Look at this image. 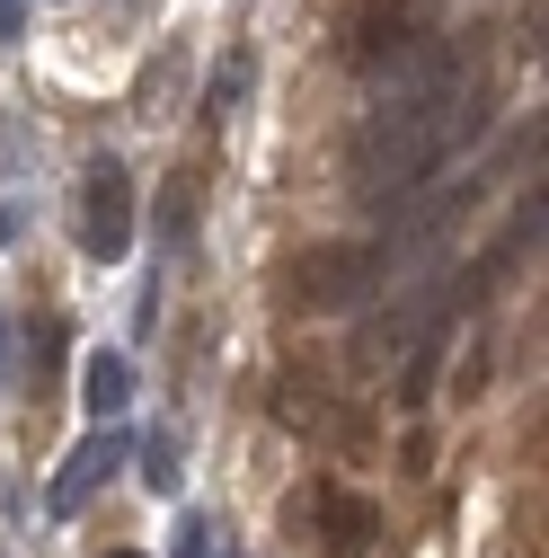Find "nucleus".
Returning a JSON list of instances; mask_svg holds the SVG:
<instances>
[{
	"label": "nucleus",
	"mask_w": 549,
	"mask_h": 558,
	"mask_svg": "<svg viewBox=\"0 0 549 558\" xmlns=\"http://www.w3.org/2000/svg\"><path fill=\"white\" fill-rule=\"evenodd\" d=\"M399 98L373 107L355 124V151H346V178L373 214H407V204H426V186L461 160V143L488 133V89L469 81V53L461 45H426L407 72H390Z\"/></svg>",
	"instance_id": "obj_1"
},
{
	"label": "nucleus",
	"mask_w": 549,
	"mask_h": 558,
	"mask_svg": "<svg viewBox=\"0 0 549 558\" xmlns=\"http://www.w3.org/2000/svg\"><path fill=\"white\" fill-rule=\"evenodd\" d=\"M381 275H399V248H390V231L381 240H355V248H310L302 266H293V302L302 311H346V302H364Z\"/></svg>",
	"instance_id": "obj_2"
},
{
	"label": "nucleus",
	"mask_w": 549,
	"mask_h": 558,
	"mask_svg": "<svg viewBox=\"0 0 549 558\" xmlns=\"http://www.w3.org/2000/svg\"><path fill=\"white\" fill-rule=\"evenodd\" d=\"M426 10L417 0H364V10L346 19V62L355 72H407V62L426 53Z\"/></svg>",
	"instance_id": "obj_3"
},
{
	"label": "nucleus",
	"mask_w": 549,
	"mask_h": 558,
	"mask_svg": "<svg viewBox=\"0 0 549 558\" xmlns=\"http://www.w3.org/2000/svg\"><path fill=\"white\" fill-rule=\"evenodd\" d=\"M81 248L107 257V266L133 248V178H124V160H89V178H81Z\"/></svg>",
	"instance_id": "obj_4"
},
{
	"label": "nucleus",
	"mask_w": 549,
	"mask_h": 558,
	"mask_svg": "<svg viewBox=\"0 0 549 558\" xmlns=\"http://www.w3.org/2000/svg\"><path fill=\"white\" fill-rule=\"evenodd\" d=\"M124 452H133V435H124V426L81 435L72 452H62V470H53V497H45V506H53V514H81V506L98 497V478H115V461H124Z\"/></svg>",
	"instance_id": "obj_5"
},
{
	"label": "nucleus",
	"mask_w": 549,
	"mask_h": 558,
	"mask_svg": "<svg viewBox=\"0 0 549 558\" xmlns=\"http://www.w3.org/2000/svg\"><path fill=\"white\" fill-rule=\"evenodd\" d=\"M373 532H381L373 497H337V487H319V532H310V541H319L328 558H364Z\"/></svg>",
	"instance_id": "obj_6"
},
{
	"label": "nucleus",
	"mask_w": 549,
	"mask_h": 558,
	"mask_svg": "<svg viewBox=\"0 0 549 558\" xmlns=\"http://www.w3.org/2000/svg\"><path fill=\"white\" fill-rule=\"evenodd\" d=\"M81 399H89V416H98V426H115V416L133 408V355L98 345V355L81 364Z\"/></svg>",
	"instance_id": "obj_7"
},
{
	"label": "nucleus",
	"mask_w": 549,
	"mask_h": 558,
	"mask_svg": "<svg viewBox=\"0 0 549 558\" xmlns=\"http://www.w3.org/2000/svg\"><path fill=\"white\" fill-rule=\"evenodd\" d=\"M248 81H257V62H248V53H231V62H222V72H213V89H204V116H231Z\"/></svg>",
	"instance_id": "obj_8"
},
{
	"label": "nucleus",
	"mask_w": 549,
	"mask_h": 558,
	"mask_svg": "<svg viewBox=\"0 0 549 558\" xmlns=\"http://www.w3.org/2000/svg\"><path fill=\"white\" fill-rule=\"evenodd\" d=\"M143 478L160 487V497L178 487V435H151V444H143Z\"/></svg>",
	"instance_id": "obj_9"
},
{
	"label": "nucleus",
	"mask_w": 549,
	"mask_h": 558,
	"mask_svg": "<svg viewBox=\"0 0 549 558\" xmlns=\"http://www.w3.org/2000/svg\"><path fill=\"white\" fill-rule=\"evenodd\" d=\"M204 532H213V523H204V514H186V523H178V558H204Z\"/></svg>",
	"instance_id": "obj_10"
},
{
	"label": "nucleus",
	"mask_w": 549,
	"mask_h": 558,
	"mask_svg": "<svg viewBox=\"0 0 549 558\" xmlns=\"http://www.w3.org/2000/svg\"><path fill=\"white\" fill-rule=\"evenodd\" d=\"M19 27H27V19H19V0H0V45H10Z\"/></svg>",
	"instance_id": "obj_11"
},
{
	"label": "nucleus",
	"mask_w": 549,
	"mask_h": 558,
	"mask_svg": "<svg viewBox=\"0 0 549 558\" xmlns=\"http://www.w3.org/2000/svg\"><path fill=\"white\" fill-rule=\"evenodd\" d=\"M115 558H133V549H115Z\"/></svg>",
	"instance_id": "obj_12"
}]
</instances>
